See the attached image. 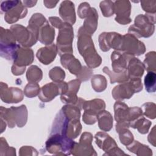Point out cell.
Listing matches in <instances>:
<instances>
[{"instance_id": "1", "label": "cell", "mask_w": 156, "mask_h": 156, "mask_svg": "<svg viewBox=\"0 0 156 156\" xmlns=\"http://www.w3.org/2000/svg\"><path fill=\"white\" fill-rule=\"evenodd\" d=\"M75 144V142L69 138L60 133H53L48 140L46 147L52 154L69 155Z\"/></svg>"}, {"instance_id": "2", "label": "cell", "mask_w": 156, "mask_h": 156, "mask_svg": "<svg viewBox=\"0 0 156 156\" xmlns=\"http://www.w3.org/2000/svg\"><path fill=\"white\" fill-rule=\"evenodd\" d=\"M134 26H136L135 29L129 27V29H132L129 30V32H133L136 36L139 37H149L151 36L155 29L154 23H153L149 17L146 15H140L135 18Z\"/></svg>"}, {"instance_id": "3", "label": "cell", "mask_w": 156, "mask_h": 156, "mask_svg": "<svg viewBox=\"0 0 156 156\" xmlns=\"http://www.w3.org/2000/svg\"><path fill=\"white\" fill-rule=\"evenodd\" d=\"M56 54V47L54 44H52L49 47L43 48L38 50L37 56L41 62L44 65H48L54 60Z\"/></svg>"}, {"instance_id": "4", "label": "cell", "mask_w": 156, "mask_h": 156, "mask_svg": "<svg viewBox=\"0 0 156 156\" xmlns=\"http://www.w3.org/2000/svg\"><path fill=\"white\" fill-rule=\"evenodd\" d=\"M53 92L57 94H61V90L60 88V85L58 83V87H57V84H54L52 83H48L44 86H43L41 88V91L40 92V94L39 96L40 99L43 101H49L52 100L55 96L53 93H51Z\"/></svg>"}, {"instance_id": "5", "label": "cell", "mask_w": 156, "mask_h": 156, "mask_svg": "<svg viewBox=\"0 0 156 156\" xmlns=\"http://www.w3.org/2000/svg\"><path fill=\"white\" fill-rule=\"evenodd\" d=\"M129 77L130 78H140L144 73V65L136 58H133L129 62Z\"/></svg>"}, {"instance_id": "6", "label": "cell", "mask_w": 156, "mask_h": 156, "mask_svg": "<svg viewBox=\"0 0 156 156\" xmlns=\"http://www.w3.org/2000/svg\"><path fill=\"white\" fill-rule=\"evenodd\" d=\"M99 120V126L101 130L104 131L110 130L113 125V119L108 112L101 111L97 115Z\"/></svg>"}, {"instance_id": "7", "label": "cell", "mask_w": 156, "mask_h": 156, "mask_svg": "<svg viewBox=\"0 0 156 156\" xmlns=\"http://www.w3.org/2000/svg\"><path fill=\"white\" fill-rule=\"evenodd\" d=\"M151 125V122L149 121L146 119L142 116L138 118L137 121L135 120L130 123L131 127L133 128H137L139 132L143 134L146 133L148 132Z\"/></svg>"}, {"instance_id": "8", "label": "cell", "mask_w": 156, "mask_h": 156, "mask_svg": "<svg viewBox=\"0 0 156 156\" xmlns=\"http://www.w3.org/2000/svg\"><path fill=\"white\" fill-rule=\"evenodd\" d=\"M155 72L149 71L144 78V85L146 90L148 93H154L155 91Z\"/></svg>"}, {"instance_id": "9", "label": "cell", "mask_w": 156, "mask_h": 156, "mask_svg": "<svg viewBox=\"0 0 156 156\" xmlns=\"http://www.w3.org/2000/svg\"><path fill=\"white\" fill-rule=\"evenodd\" d=\"M155 52L152 51L146 55V58L144 61V66L149 71L155 72Z\"/></svg>"}, {"instance_id": "10", "label": "cell", "mask_w": 156, "mask_h": 156, "mask_svg": "<svg viewBox=\"0 0 156 156\" xmlns=\"http://www.w3.org/2000/svg\"><path fill=\"white\" fill-rule=\"evenodd\" d=\"M42 72L37 66H32L29 68L27 72V79L29 82H38L41 79Z\"/></svg>"}, {"instance_id": "11", "label": "cell", "mask_w": 156, "mask_h": 156, "mask_svg": "<svg viewBox=\"0 0 156 156\" xmlns=\"http://www.w3.org/2000/svg\"><path fill=\"white\" fill-rule=\"evenodd\" d=\"M93 78L98 82V83L92 85L93 89L98 92L104 91L107 85V81L105 77L101 75H94Z\"/></svg>"}, {"instance_id": "12", "label": "cell", "mask_w": 156, "mask_h": 156, "mask_svg": "<svg viewBox=\"0 0 156 156\" xmlns=\"http://www.w3.org/2000/svg\"><path fill=\"white\" fill-rule=\"evenodd\" d=\"M39 86L37 83H30L26 85L24 90V93L27 97L29 98L35 96L39 93Z\"/></svg>"}, {"instance_id": "13", "label": "cell", "mask_w": 156, "mask_h": 156, "mask_svg": "<svg viewBox=\"0 0 156 156\" xmlns=\"http://www.w3.org/2000/svg\"><path fill=\"white\" fill-rule=\"evenodd\" d=\"M120 130H121V133L119 135V138L121 140V143L125 144V145H128L129 143H130L131 142H132L133 140V135L130 132L129 130H126L124 129H122L121 130H119L118 132H119Z\"/></svg>"}, {"instance_id": "14", "label": "cell", "mask_w": 156, "mask_h": 156, "mask_svg": "<svg viewBox=\"0 0 156 156\" xmlns=\"http://www.w3.org/2000/svg\"><path fill=\"white\" fill-rule=\"evenodd\" d=\"M143 107H144V114L151 119L155 118V104L154 103H146Z\"/></svg>"}]
</instances>
